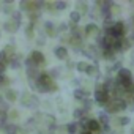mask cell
Here are the masks:
<instances>
[{"instance_id": "e575fe53", "label": "cell", "mask_w": 134, "mask_h": 134, "mask_svg": "<svg viewBox=\"0 0 134 134\" xmlns=\"http://www.w3.org/2000/svg\"><path fill=\"white\" fill-rule=\"evenodd\" d=\"M131 40H134V32H132V33H131Z\"/></svg>"}, {"instance_id": "44dd1931", "label": "cell", "mask_w": 134, "mask_h": 134, "mask_svg": "<svg viewBox=\"0 0 134 134\" xmlns=\"http://www.w3.org/2000/svg\"><path fill=\"white\" fill-rule=\"evenodd\" d=\"M114 25V22H112V19H110V16L109 18H106V21H104V29L107 30V29H110Z\"/></svg>"}, {"instance_id": "8992f818", "label": "cell", "mask_w": 134, "mask_h": 134, "mask_svg": "<svg viewBox=\"0 0 134 134\" xmlns=\"http://www.w3.org/2000/svg\"><path fill=\"white\" fill-rule=\"evenodd\" d=\"M55 55H57V58L63 60V58H66V55H68V51H66V47H63V46H58L55 49Z\"/></svg>"}, {"instance_id": "484cf974", "label": "cell", "mask_w": 134, "mask_h": 134, "mask_svg": "<svg viewBox=\"0 0 134 134\" xmlns=\"http://www.w3.org/2000/svg\"><path fill=\"white\" fill-rule=\"evenodd\" d=\"M118 121H120V125H123V126H125V125H128V123H129V118H128V117H121Z\"/></svg>"}, {"instance_id": "52a82bcc", "label": "cell", "mask_w": 134, "mask_h": 134, "mask_svg": "<svg viewBox=\"0 0 134 134\" xmlns=\"http://www.w3.org/2000/svg\"><path fill=\"white\" fill-rule=\"evenodd\" d=\"M74 98H76V99H79V101H87L88 93H87V92H84V90H81V88H77V90L74 92Z\"/></svg>"}, {"instance_id": "ac0fdd59", "label": "cell", "mask_w": 134, "mask_h": 134, "mask_svg": "<svg viewBox=\"0 0 134 134\" xmlns=\"http://www.w3.org/2000/svg\"><path fill=\"white\" fill-rule=\"evenodd\" d=\"M88 121H90V118H87V117H82V118H81V123H79V126H81V128H84V129L87 131Z\"/></svg>"}, {"instance_id": "4fadbf2b", "label": "cell", "mask_w": 134, "mask_h": 134, "mask_svg": "<svg viewBox=\"0 0 134 134\" xmlns=\"http://www.w3.org/2000/svg\"><path fill=\"white\" fill-rule=\"evenodd\" d=\"M85 73L88 76H98V68H96V66H93V65H88V68H87Z\"/></svg>"}, {"instance_id": "d6a6232c", "label": "cell", "mask_w": 134, "mask_h": 134, "mask_svg": "<svg viewBox=\"0 0 134 134\" xmlns=\"http://www.w3.org/2000/svg\"><path fill=\"white\" fill-rule=\"evenodd\" d=\"M16 114H18V112H14V110H13V112H11V115H10V117H11V118H16Z\"/></svg>"}, {"instance_id": "1f68e13d", "label": "cell", "mask_w": 134, "mask_h": 134, "mask_svg": "<svg viewBox=\"0 0 134 134\" xmlns=\"http://www.w3.org/2000/svg\"><path fill=\"white\" fill-rule=\"evenodd\" d=\"M60 30H66V24H62L60 25Z\"/></svg>"}, {"instance_id": "83f0119b", "label": "cell", "mask_w": 134, "mask_h": 134, "mask_svg": "<svg viewBox=\"0 0 134 134\" xmlns=\"http://www.w3.org/2000/svg\"><path fill=\"white\" fill-rule=\"evenodd\" d=\"M7 118H8V115H7V112H3V110H2V112H0V121H2V123H3V121H5Z\"/></svg>"}, {"instance_id": "5b68a950", "label": "cell", "mask_w": 134, "mask_h": 134, "mask_svg": "<svg viewBox=\"0 0 134 134\" xmlns=\"http://www.w3.org/2000/svg\"><path fill=\"white\" fill-rule=\"evenodd\" d=\"M99 123H98V120H90L88 121V126H87V131H90L92 134L93 132H96V131H99Z\"/></svg>"}, {"instance_id": "2e32d148", "label": "cell", "mask_w": 134, "mask_h": 134, "mask_svg": "<svg viewBox=\"0 0 134 134\" xmlns=\"http://www.w3.org/2000/svg\"><path fill=\"white\" fill-rule=\"evenodd\" d=\"M98 123H99V125H109V117H107V114H99Z\"/></svg>"}, {"instance_id": "603a6c76", "label": "cell", "mask_w": 134, "mask_h": 134, "mask_svg": "<svg viewBox=\"0 0 134 134\" xmlns=\"http://www.w3.org/2000/svg\"><path fill=\"white\" fill-rule=\"evenodd\" d=\"M44 25H46V30H47V33H49V35H54V25H52L51 22H46Z\"/></svg>"}, {"instance_id": "d4e9b609", "label": "cell", "mask_w": 134, "mask_h": 134, "mask_svg": "<svg viewBox=\"0 0 134 134\" xmlns=\"http://www.w3.org/2000/svg\"><path fill=\"white\" fill-rule=\"evenodd\" d=\"M129 46H131V43H129L128 40H125V38H123V40H121V51H123V49H128Z\"/></svg>"}, {"instance_id": "3957f363", "label": "cell", "mask_w": 134, "mask_h": 134, "mask_svg": "<svg viewBox=\"0 0 134 134\" xmlns=\"http://www.w3.org/2000/svg\"><path fill=\"white\" fill-rule=\"evenodd\" d=\"M118 81L120 82H129L132 81V74L128 68H120L118 70Z\"/></svg>"}, {"instance_id": "7a4b0ae2", "label": "cell", "mask_w": 134, "mask_h": 134, "mask_svg": "<svg viewBox=\"0 0 134 134\" xmlns=\"http://www.w3.org/2000/svg\"><path fill=\"white\" fill-rule=\"evenodd\" d=\"M109 99H110L109 92H106V90L103 88V85H98V90L95 92V101H96L98 104H107Z\"/></svg>"}, {"instance_id": "5bb4252c", "label": "cell", "mask_w": 134, "mask_h": 134, "mask_svg": "<svg viewBox=\"0 0 134 134\" xmlns=\"http://www.w3.org/2000/svg\"><path fill=\"white\" fill-rule=\"evenodd\" d=\"M76 68H77V71H81V73H85V71H87V68H88V63H85V62H79Z\"/></svg>"}, {"instance_id": "836d02e7", "label": "cell", "mask_w": 134, "mask_h": 134, "mask_svg": "<svg viewBox=\"0 0 134 134\" xmlns=\"http://www.w3.org/2000/svg\"><path fill=\"white\" fill-rule=\"evenodd\" d=\"M81 134H92V132H90V131H82Z\"/></svg>"}, {"instance_id": "4316f807", "label": "cell", "mask_w": 134, "mask_h": 134, "mask_svg": "<svg viewBox=\"0 0 134 134\" xmlns=\"http://www.w3.org/2000/svg\"><path fill=\"white\" fill-rule=\"evenodd\" d=\"M11 66H13V68H18V66H19V63H18V57H16V55H14L13 60H11Z\"/></svg>"}, {"instance_id": "ba28073f", "label": "cell", "mask_w": 134, "mask_h": 134, "mask_svg": "<svg viewBox=\"0 0 134 134\" xmlns=\"http://www.w3.org/2000/svg\"><path fill=\"white\" fill-rule=\"evenodd\" d=\"M99 30H98V25H95V24H87V27H85V33L87 35H96Z\"/></svg>"}, {"instance_id": "ffe728a7", "label": "cell", "mask_w": 134, "mask_h": 134, "mask_svg": "<svg viewBox=\"0 0 134 134\" xmlns=\"http://www.w3.org/2000/svg\"><path fill=\"white\" fill-rule=\"evenodd\" d=\"M66 7H68V5H66V2H57L54 5V8H57V10H65Z\"/></svg>"}, {"instance_id": "7c38bea8", "label": "cell", "mask_w": 134, "mask_h": 134, "mask_svg": "<svg viewBox=\"0 0 134 134\" xmlns=\"http://www.w3.org/2000/svg\"><path fill=\"white\" fill-rule=\"evenodd\" d=\"M70 18H71V22H73V24L76 25V24H77V22L81 21V13H79V11H73Z\"/></svg>"}, {"instance_id": "e0dca14e", "label": "cell", "mask_w": 134, "mask_h": 134, "mask_svg": "<svg viewBox=\"0 0 134 134\" xmlns=\"http://www.w3.org/2000/svg\"><path fill=\"white\" fill-rule=\"evenodd\" d=\"M77 128H79V125H77V123H70L66 129H68V132H70V134H74V132L77 131Z\"/></svg>"}, {"instance_id": "277c9868", "label": "cell", "mask_w": 134, "mask_h": 134, "mask_svg": "<svg viewBox=\"0 0 134 134\" xmlns=\"http://www.w3.org/2000/svg\"><path fill=\"white\" fill-rule=\"evenodd\" d=\"M30 58L33 60V63L38 66V65H41V63H44V55L40 52V51H33L32 52V55H30Z\"/></svg>"}, {"instance_id": "4dcf8cb0", "label": "cell", "mask_w": 134, "mask_h": 134, "mask_svg": "<svg viewBox=\"0 0 134 134\" xmlns=\"http://www.w3.org/2000/svg\"><path fill=\"white\" fill-rule=\"evenodd\" d=\"M3 82H5V76H3V74H0V85H2Z\"/></svg>"}, {"instance_id": "9a60e30c", "label": "cell", "mask_w": 134, "mask_h": 134, "mask_svg": "<svg viewBox=\"0 0 134 134\" xmlns=\"http://www.w3.org/2000/svg\"><path fill=\"white\" fill-rule=\"evenodd\" d=\"M5 96H7V99H8V101H16V98H18V95H16L13 90H7Z\"/></svg>"}, {"instance_id": "7402d4cb", "label": "cell", "mask_w": 134, "mask_h": 134, "mask_svg": "<svg viewBox=\"0 0 134 134\" xmlns=\"http://www.w3.org/2000/svg\"><path fill=\"white\" fill-rule=\"evenodd\" d=\"M27 73H29V77H36V79H38V71H36L35 68H29Z\"/></svg>"}, {"instance_id": "9c48e42d", "label": "cell", "mask_w": 134, "mask_h": 134, "mask_svg": "<svg viewBox=\"0 0 134 134\" xmlns=\"http://www.w3.org/2000/svg\"><path fill=\"white\" fill-rule=\"evenodd\" d=\"M3 129H5L7 134H18L19 126H16V125H7V128H3Z\"/></svg>"}, {"instance_id": "f546056e", "label": "cell", "mask_w": 134, "mask_h": 134, "mask_svg": "<svg viewBox=\"0 0 134 134\" xmlns=\"http://www.w3.org/2000/svg\"><path fill=\"white\" fill-rule=\"evenodd\" d=\"M77 8H79V10H82V11H85V10H87V7H85L84 3H79V5H77Z\"/></svg>"}, {"instance_id": "d6986e66", "label": "cell", "mask_w": 134, "mask_h": 134, "mask_svg": "<svg viewBox=\"0 0 134 134\" xmlns=\"http://www.w3.org/2000/svg\"><path fill=\"white\" fill-rule=\"evenodd\" d=\"M112 14H118L120 11H121V8L118 7V5H115V3H112V7H110V10H109Z\"/></svg>"}, {"instance_id": "cb8c5ba5", "label": "cell", "mask_w": 134, "mask_h": 134, "mask_svg": "<svg viewBox=\"0 0 134 134\" xmlns=\"http://www.w3.org/2000/svg\"><path fill=\"white\" fill-rule=\"evenodd\" d=\"M74 117L76 118H82L84 117V109H76L74 110Z\"/></svg>"}, {"instance_id": "30bf717a", "label": "cell", "mask_w": 134, "mask_h": 134, "mask_svg": "<svg viewBox=\"0 0 134 134\" xmlns=\"http://www.w3.org/2000/svg\"><path fill=\"white\" fill-rule=\"evenodd\" d=\"M85 55H88V57H92V58H96V57H98L96 47H95V46H88V49L85 51Z\"/></svg>"}, {"instance_id": "f1b7e54d", "label": "cell", "mask_w": 134, "mask_h": 134, "mask_svg": "<svg viewBox=\"0 0 134 134\" xmlns=\"http://www.w3.org/2000/svg\"><path fill=\"white\" fill-rule=\"evenodd\" d=\"M5 68H7V65H5V63H0V74L5 71Z\"/></svg>"}, {"instance_id": "8fae6325", "label": "cell", "mask_w": 134, "mask_h": 134, "mask_svg": "<svg viewBox=\"0 0 134 134\" xmlns=\"http://www.w3.org/2000/svg\"><path fill=\"white\" fill-rule=\"evenodd\" d=\"M5 29L8 30V32H11V33H14L16 30H18V22H8V24H5Z\"/></svg>"}, {"instance_id": "6da1fadb", "label": "cell", "mask_w": 134, "mask_h": 134, "mask_svg": "<svg viewBox=\"0 0 134 134\" xmlns=\"http://www.w3.org/2000/svg\"><path fill=\"white\" fill-rule=\"evenodd\" d=\"M106 106H107L109 112H118V110L126 109V101L123 98H114V99H109V103Z\"/></svg>"}]
</instances>
